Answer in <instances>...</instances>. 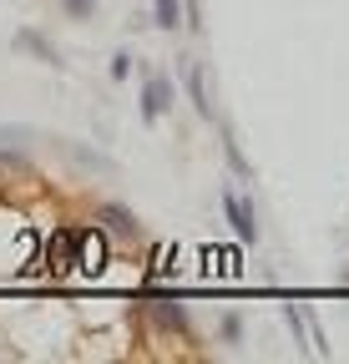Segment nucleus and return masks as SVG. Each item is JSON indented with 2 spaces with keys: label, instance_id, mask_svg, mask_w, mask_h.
I'll use <instances>...</instances> for the list:
<instances>
[{
  "label": "nucleus",
  "instance_id": "obj_9",
  "mask_svg": "<svg viewBox=\"0 0 349 364\" xmlns=\"http://www.w3.org/2000/svg\"><path fill=\"white\" fill-rule=\"evenodd\" d=\"M223 157H228V167H233V177L238 182H253V167H248V157H243V147H238V136L223 127Z\"/></svg>",
  "mask_w": 349,
  "mask_h": 364
},
{
  "label": "nucleus",
  "instance_id": "obj_11",
  "mask_svg": "<svg viewBox=\"0 0 349 364\" xmlns=\"http://www.w3.org/2000/svg\"><path fill=\"white\" fill-rule=\"evenodd\" d=\"M157 324H162V329H178V334H193L183 304H157Z\"/></svg>",
  "mask_w": 349,
  "mask_h": 364
},
{
  "label": "nucleus",
  "instance_id": "obj_3",
  "mask_svg": "<svg viewBox=\"0 0 349 364\" xmlns=\"http://www.w3.org/2000/svg\"><path fill=\"white\" fill-rule=\"evenodd\" d=\"M183 86H188V102L203 122H213V97H208V71L203 61H183Z\"/></svg>",
  "mask_w": 349,
  "mask_h": 364
},
{
  "label": "nucleus",
  "instance_id": "obj_12",
  "mask_svg": "<svg viewBox=\"0 0 349 364\" xmlns=\"http://www.w3.org/2000/svg\"><path fill=\"white\" fill-rule=\"evenodd\" d=\"M218 339H223V344H243V314H223V324H218Z\"/></svg>",
  "mask_w": 349,
  "mask_h": 364
},
{
  "label": "nucleus",
  "instance_id": "obj_1",
  "mask_svg": "<svg viewBox=\"0 0 349 364\" xmlns=\"http://www.w3.org/2000/svg\"><path fill=\"white\" fill-rule=\"evenodd\" d=\"M172 102H178V91H172V76H167V71H152L147 86H142V122H147V127L162 122V117L172 112Z\"/></svg>",
  "mask_w": 349,
  "mask_h": 364
},
{
  "label": "nucleus",
  "instance_id": "obj_7",
  "mask_svg": "<svg viewBox=\"0 0 349 364\" xmlns=\"http://www.w3.org/2000/svg\"><path fill=\"white\" fill-rule=\"evenodd\" d=\"M66 152L81 162V167H92V172H102V177H117V162L107 157V152H97V147H81V142H66Z\"/></svg>",
  "mask_w": 349,
  "mask_h": 364
},
{
  "label": "nucleus",
  "instance_id": "obj_2",
  "mask_svg": "<svg viewBox=\"0 0 349 364\" xmlns=\"http://www.w3.org/2000/svg\"><path fill=\"white\" fill-rule=\"evenodd\" d=\"M223 218L233 223V233H238L243 243H258V213H253V203L238 198L233 188H223Z\"/></svg>",
  "mask_w": 349,
  "mask_h": 364
},
{
  "label": "nucleus",
  "instance_id": "obj_4",
  "mask_svg": "<svg viewBox=\"0 0 349 364\" xmlns=\"http://www.w3.org/2000/svg\"><path fill=\"white\" fill-rule=\"evenodd\" d=\"M11 46H16V51H26V56H36V61H46V66H66V61H61V51H56V46L41 36L36 26H21V31L11 36Z\"/></svg>",
  "mask_w": 349,
  "mask_h": 364
},
{
  "label": "nucleus",
  "instance_id": "obj_6",
  "mask_svg": "<svg viewBox=\"0 0 349 364\" xmlns=\"http://www.w3.org/2000/svg\"><path fill=\"white\" fill-rule=\"evenodd\" d=\"M102 223H107V233H117V238H137V218L127 213L122 203H107L102 208Z\"/></svg>",
  "mask_w": 349,
  "mask_h": 364
},
{
  "label": "nucleus",
  "instance_id": "obj_14",
  "mask_svg": "<svg viewBox=\"0 0 349 364\" xmlns=\"http://www.w3.org/2000/svg\"><path fill=\"white\" fill-rule=\"evenodd\" d=\"M183 16H188L183 21L188 31H203V0H183Z\"/></svg>",
  "mask_w": 349,
  "mask_h": 364
},
{
  "label": "nucleus",
  "instance_id": "obj_13",
  "mask_svg": "<svg viewBox=\"0 0 349 364\" xmlns=\"http://www.w3.org/2000/svg\"><path fill=\"white\" fill-rule=\"evenodd\" d=\"M132 76V51H117L112 56V81H127Z\"/></svg>",
  "mask_w": 349,
  "mask_h": 364
},
{
  "label": "nucleus",
  "instance_id": "obj_8",
  "mask_svg": "<svg viewBox=\"0 0 349 364\" xmlns=\"http://www.w3.org/2000/svg\"><path fill=\"white\" fill-rule=\"evenodd\" d=\"M152 26L157 31H183V0H152Z\"/></svg>",
  "mask_w": 349,
  "mask_h": 364
},
{
  "label": "nucleus",
  "instance_id": "obj_10",
  "mask_svg": "<svg viewBox=\"0 0 349 364\" xmlns=\"http://www.w3.org/2000/svg\"><path fill=\"white\" fill-rule=\"evenodd\" d=\"M61 16H66L71 26H86V21L102 16V0H61Z\"/></svg>",
  "mask_w": 349,
  "mask_h": 364
},
{
  "label": "nucleus",
  "instance_id": "obj_5",
  "mask_svg": "<svg viewBox=\"0 0 349 364\" xmlns=\"http://www.w3.org/2000/svg\"><path fill=\"white\" fill-rule=\"evenodd\" d=\"M71 248H76V268L97 279V273H102V258H107L102 233H92V228H76V243H71Z\"/></svg>",
  "mask_w": 349,
  "mask_h": 364
}]
</instances>
